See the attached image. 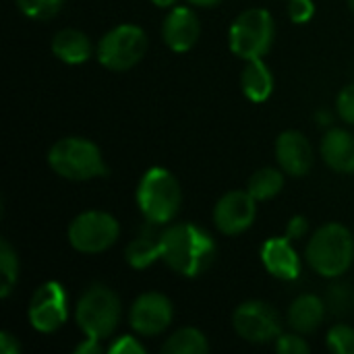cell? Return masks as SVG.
Wrapping results in <instances>:
<instances>
[{
	"mask_svg": "<svg viewBox=\"0 0 354 354\" xmlns=\"http://www.w3.org/2000/svg\"><path fill=\"white\" fill-rule=\"evenodd\" d=\"M328 348L336 354H354V328L338 324L328 332Z\"/></svg>",
	"mask_w": 354,
	"mask_h": 354,
	"instance_id": "484cf974",
	"label": "cell"
},
{
	"mask_svg": "<svg viewBox=\"0 0 354 354\" xmlns=\"http://www.w3.org/2000/svg\"><path fill=\"white\" fill-rule=\"evenodd\" d=\"M276 351L280 354H307L311 348L305 342V338L297 334H280L276 338Z\"/></svg>",
	"mask_w": 354,
	"mask_h": 354,
	"instance_id": "4316f807",
	"label": "cell"
},
{
	"mask_svg": "<svg viewBox=\"0 0 354 354\" xmlns=\"http://www.w3.org/2000/svg\"><path fill=\"white\" fill-rule=\"evenodd\" d=\"M102 351H104V348H102L100 340H97V338H89V336L75 348V353L77 354H100Z\"/></svg>",
	"mask_w": 354,
	"mask_h": 354,
	"instance_id": "d6a6232c",
	"label": "cell"
},
{
	"mask_svg": "<svg viewBox=\"0 0 354 354\" xmlns=\"http://www.w3.org/2000/svg\"><path fill=\"white\" fill-rule=\"evenodd\" d=\"M52 52L66 64H81L91 56V39L79 29H60L52 39Z\"/></svg>",
	"mask_w": 354,
	"mask_h": 354,
	"instance_id": "d6986e66",
	"label": "cell"
},
{
	"mask_svg": "<svg viewBox=\"0 0 354 354\" xmlns=\"http://www.w3.org/2000/svg\"><path fill=\"white\" fill-rule=\"evenodd\" d=\"M243 93L251 102H266L274 91V77L268 68V64L261 58L247 60V66L241 75Z\"/></svg>",
	"mask_w": 354,
	"mask_h": 354,
	"instance_id": "ffe728a7",
	"label": "cell"
},
{
	"mask_svg": "<svg viewBox=\"0 0 354 354\" xmlns=\"http://www.w3.org/2000/svg\"><path fill=\"white\" fill-rule=\"evenodd\" d=\"M162 259L172 272L197 278L212 268L216 243L207 230L195 224H172L162 232Z\"/></svg>",
	"mask_w": 354,
	"mask_h": 354,
	"instance_id": "6da1fadb",
	"label": "cell"
},
{
	"mask_svg": "<svg viewBox=\"0 0 354 354\" xmlns=\"http://www.w3.org/2000/svg\"><path fill=\"white\" fill-rule=\"evenodd\" d=\"M261 261L266 270L278 280H297L301 274V259L290 243L288 236L284 239H270L261 247Z\"/></svg>",
	"mask_w": 354,
	"mask_h": 354,
	"instance_id": "9a60e30c",
	"label": "cell"
},
{
	"mask_svg": "<svg viewBox=\"0 0 354 354\" xmlns=\"http://www.w3.org/2000/svg\"><path fill=\"white\" fill-rule=\"evenodd\" d=\"M209 351L207 338L195 328H183L174 332L162 346L164 354H205Z\"/></svg>",
	"mask_w": 354,
	"mask_h": 354,
	"instance_id": "44dd1931",
	"label": "cell"
},
{
	"mask_svg": "<svg viewBox=\"0 0 354 354\" xmlns=\"http://www.w3.org/2000/svg\"><path fill=\"white\" fill-rule=\"evenodd\" d=\"M156 6H160V8H172L178 0H151Z\"/></svg>",
	"mask_w": 354,
	"mask_h": 354,
	"instance_id": "e575fe53",
	"label": "cell"
},
{
	"mask_svg": "<svg viewBox=\"0 0 354 354\" xmlns=\"http://www.w3.org/2000/svg\"><path fill=\"white\" fill-rule=\"evenodd\" d=\"M120 234V226L114 216L106 212L79 214L68 226V243L79 253L95 255L108 251Z\"/></svg>",
	"mask_w": 354,
	"mask_h": 354,
	"instance_id": "ba28073f",
	"label": "cell"
},
{
	"mask_svg": "<svg viewBox=\"0 0 354 354\" xmlns=\"http://www.w3.org/2000/svg\"><path fill=\"white\" fill-rule=\"evenodd\" d=\"M77 326L89 338H110L120 324V299L104 284H93L77 303Z\"/></svg>",
	"mask_w": 354,
	"mask_h": 354,
	"instance_id": "5b68a950",
	"label": "cell"
},
{
	"mask_svg": "<svg viewBox=\"0 0 354 354\" xmlns=\"http://www.w3.org/2000/svg\"><path fill=\"white\" fill-rule=\"evenodd\" d=\"M236 334L253 344H266L280 336V317L276 309L263 301H247L232 315Z\"/></svg>",
	"mask_w": 354,
	"mask_h": 354,
	"instance_id": "9c48e42d",
	"label": "cell"
},
{
	"mask_svg": "<svg viewBox=\"0 0 354 354\" xmlns=\"http://www.w3.org/2000/svg\"><path fill=\"white\" fill-rule=\"evenodd\" d=\"M348 6H351V10L354 12V0H348Z\"/></svg>",
	"mask_w": 354,
	"mask_h": 354,
	"instance_id": "d590c367",
	"label": "cell"
},
{
	"mask_svg": "<svg viewBox=\"0 0 354 354\" xmlns=\"http://www.w3.org/2000/svg\"><path fill=\"white\" fill-rule=\"evenodd\" d=\"M324 301H326V307H328L330 313H334V315H344V313H348L351 307H354V292L351 290L348 284L338 282V284H332V286L328 288Z\"/></svg>",
	"mask_w": 354,
	"mask_h": 354,
	"instance_id": "cb8c5ba5",
	"label": "cell"
},
{
	"mask_svg": "<svg viewBox=\"0 0 354 354\" xmlns=\"http://www.w3.org/2000/svg\"><path fill=\"white\" fill-rule=\"evenodd\" d=\"M62 2L64 0H17L23 15H27L29 19H37V21L52 19L60 10Z\"/></svg>",
	"mask_w": 354,
	"mask_h": 354,
	"instance_id": "d4e9b609",
	"label": "cell"
},
{
	"mask_svg": "<svg viewBox=\"0 0 354 354\" xmlns=\"http://www.w3.org/2000/svg\"><path fill=\"white\" fill-rule=\"evenodd\" d=\"M284 189V174L276 168H261L249 178L247 191L257 201H268Z\"/></svg>",
	"mask_w": 354,
	"mask_h": 354,
	"instance_id": "7402d4cb",
	"label": "cell"
},
{
	"mask_svg": "<svg viewBox=\"0 0 354 354\" xmlns=\"http://www.w3.org/2000/svg\"><path fill=\"white\" fill-rule=\"evenodd\" d=\"M147 52V35L137 25H118L110 29L97 46V60L114 73L133 68Z\"/></svg>",
	"mask_w": 354,
	"mask_h": 354,
	"instance_id": "52a82bcc",
	"label": "cell"
},
{
	"mask_svg": "<svg viewBox=\"0 0 354 354\" xmlns=\"http://www.w3.org/2000/svg\"><path fill=\"white\" fill-rule=\"evenodd\" d=\"M313 12H315L313 0H288V17L295 23H307V21H311Z\"/></svg>",
	"mask_w": 354,
	"mask_h": 354,
	"instance_id": "f1b7e54d",
	"label": "cell"
},
{
	"mask_svg": "<svg viewBox=\"0 0 354 354\" xmlns=\"http://www.w3.org/2000/svg\"><path fill=\"white\" fill-rule=\"evenodd\" d=\"M50 168L68 180H91L108 174L100 147L83 137H66L52 145L48 153Z\"/></svg>",
	"mask_w": 354,
	"mask_h": 354,
	"instance_id": "277c9868",
	"label": "cell"
},
{
	"mask_svg": "<svg viewBox=\"0 0 354 354\" xmlns=\"http://www.w3.org/2000/svg\"><path fill=\"white\" fill-rule=\"evenodd\" d=\"M68 299L58 282H46L41 284L29 303V324L44 334L56 332L68 317Z\"/></svg>",
	"mask_w": 354,
	"mask_h": 354,
	"instance_id": "30bf717a",
	"label": "cell"
},
{
	"mask_svg": "<svg viewBox=\"0 0 354 354\" xmlns=\"http://www.w3.org/2000/svg\"><path fill=\"white\" fill-rule=\"evenodd\" d=\"M276 158L290 176H305L313 166V147L299 131H284L276 141Z\"/></svg>",
	"mask_w": 354,
	"mask_h": 354,
	"instance_id": "5bb4252c",
	"label": "cell"
},
{
	"mask_svg": "<svg viewBox=\"0 0 354 354\" xmlns=\"http://www.w3.org/2000/svg\"><path fill=\"white\" fill-rule=\"evenodd\" d=\"M201 35V23L193 8L174 6L162 25V37L174 52H189Z\"/></svg>",
	"mask_w": 354,
	"mask_h": 354,
	"instance_id": "4fadbf2b",
	"label": "cell"
},
{
	"mask_svg": "<svg viewBox=\"0 0 354 354\" xmlns=\"http://www.w3.org/2000/svg\"><path fill=\"white\" fill-rule=\"evenodd\" d=\"M307 230H309L307 220H305L303 216H297V218L290 220L288 230H286V236H288L290 241H297V239H303V236L307 234Z\"/></svg>",
	"mask_w": 354,
	"mask_h": 354,
	"instance_id": "4dcf8cb0",
	"label": "cell"
},
{
	"mask_svg": "<svg viewBox=\"0 0 354 354\" xmlns=\"http://www.w3.org/2000/svg\"><path fill=\"white\" fill-rule=\"evenodd\" d=\"M276 37V25L266 8L241 12L230 27V50L243 60H255L270 52Z\"/></svg>",
	"mask_w": 354,
	"mask_h": 354,
	"instance_id": "8992f818",
	"label": "cell"
},
{
	"mask_svg": "<svg viewBox=\"0 0 354 354\" xmlns=\"http://www.w3.org/2000/svg\"><path fill=\"white\" fill-rule=\"evenodd\" d=\"M124 257L127 263L135 270H145L153 261L162 259V232H156L153 228L145 226L139 236L127 245Z\"/></svg>",
	"mask_w": 354,
	"mask_h": 354,
	"instance_id": "ac0fdd59",
	"label": "cell"
},
{
	"mask_svg": "<svg viewBox=\"0 0 354 354\" xmlns=\"http://www.w3.org/2000/svg\"><path fill=\"white\" fill-rule=\"evenodd\" d=\"M191 4H195V6H203V8H209V6H216V4H220L222 0H189Z\"/></svg>",
	"mask_w": 354,
	"mask_h": 354,
	"instance_id": "836d02e7",
	"label": "cell"
},
{
	"mask_svg": "<svg viewBox=\"0 0 354 354\" xmlns=\"http://www.w3.org/2000/svg\"><path fill=\"white\" fill-rule=\"evenodd\" d=\"M137 203L147 224L160 226L176 218L183 191L174 174L166 168H149L137 187Z\"/></svg>",
	"mask_w": 354,
	"mask_h": 354,
	"instance_id": "3957f363",
	"label": "cell"
},
{
	"mask_svg": "<svg viewBox=\"0 0 354 354\" xmlns=\"http://www.w3.org/2000/svg\"><path fill=\"white\" fill-rule=\"evenodd\" d=\"M172 303L160 292L141 295L129 315L131 328L141 336H158L172 324Z\"/></svg>",
	"mask_w": 354,
	"mask_h": 354,
	"instance_id": "7c38bea8",
	"label": "cell"
},
{
	"mask_svg": "<svg viewBox=\"0 0 354 354\" xmlns=\"http://www.w3.org/2000/svg\"><path fill=\"white\" fill-rule=\"evenodd\" d=\"M324 162L342 174H354V137L344 129H330L322 139Z\"/></svg>",
	"mask_w": 354,
	"mask_h": 354,
	"instance_id": "2e32d148",
	"label": "cell"
},
{
	"mask_svg": "<svg viewBox=\"0 0 354 354\" xmlns=\"http://www.w3.org/2000/svg\"><path fill=\"white\" fill-rule=\"evenodd\" d=\"M0 353L2 354L21 353V344L17 342V338H15L10 332H2V334H0Z\"/></svg>",
	"mask_w": 354,
	"mask_h": 354,
	"instance_id": "1f68e13d",
	"label": "cell"
},
{
	"mask_svg": "<svg viewBox=\"0 0 354 354\" xmlns=\"http://www.w3.org/2000/svg\"><path fill=\"white\" fill-rule=\"evenodd\" d=\"M336 108H338V114L344 122L354 124V83L353 85H346L340 95H338V102H336Z\"/></svg>",
	"mask_w": 354,
	"mask_h": 354,
	"instance_id": "83f0119b",
	"label": "cell"
},
{
	"mask_svg": "<svg viewBox=\"0 0 354 354\" xmlns=\"http://www.w3.org/2000/svg\"><path fill=\"white\" fill-rule=\"evenodd\" d=\"M307 261L317 274L340 278L354 261L353 232L338 222L317 228L307 245Z\"/></svg>",
	"mask_w": 354,
	"mask_h": 354,
	"instance_id": "7a4b0ae2",
	"label": "cell"
},
{
	"mask_svg": "<svg viewBox=\"0 0 354 354\" xmlns=\"http://www.w3.org/2000/svg\"><path fill=\"white\" fill-rule=\"evenodd\" d=\"M110 354H143L145 353V346L133 338V336H120L110 348H108Z\"/></svg>",
	"mask_w": 354,
	"mask_h": 354,
	"instance_id": "f546056e",
	"label": "cell"
},
{
	"mask_svg": "<svg viewBox=\"0 0 354 354\" xmlns=\"http://www.w3.org/2000/svg\"><path fill=\"white\" fill-rule=\"evenodd\" d=\"M326 301L315 295H303L292 301L288 309V324L299 334H311L315 332L326 317Z\"/></svg>",
	"mask_w": 354,
	"mask_h": 354,
	"instance_id": "e0dca14e",
	"label": "cell"
},
{
	"mask_svg": "<svg viewBox=\"0 0 354 354\" xmlns=\"http://www.w3.org/2000/svg\"><path fill=\"white\" fill-rule=\"evenodd\" d=\"M0 274H2V286H0V297L6 299L12 290V286L19 280V257L15 249L8 245L6 239L0 241Z\"/></svg>",
	"mask_w": 354,
	"mask_h": 354,
	"instance_id": "603a6c76",
	"label": "cell"
},
{
	"mask_svg": "<svg viewBox=\"0 0 354 354\" xmlns=\"http://www.w3.org/2000/svg\"><path fill=\"white\" fill-rule=\"evenodd\" d=\"M257 216V199L249 191H230L226 193L214 209L216 228L222 234L236 236L251 228Z\"/></svg>",
	"mask_w": 354,
	"mask_h": 354,
	"instance_id": "8fae6325",
	"label": "cell"
}]
</instances>
